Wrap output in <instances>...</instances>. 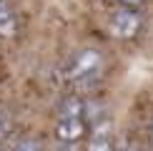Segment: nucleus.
Instances as JSON below:
<instances>
[{
  "label": "nucleus",
  "instance_id": "nucleus-1",
  "mask_svg": "<svg viewBox=\"0 0 153 151\" xmlns=\"http://www.w3.org/2000/svg\"><path fill=\"white\" fill-rule=\"evenodd\" d=\"M100 68H103V58L95 48H85L75 53L65 66V81L75 88H91L98 83Z\"/></svg>",
  "mask_w": 153,
  "mask_h": 151
},
{
  "label": "nucleus",
  "instance_id": "nucleus-2",
  "mask_svg": "<svg viewBox=\"0 0 153 151\" xmlns=\"http://www.w3.org/2000/svg\"><path fill=\"white\" fill-rule=\"evenodd\" d=\"M138 30H141V15H138V10L123 8V10H116L111 15V35L120 38V40H128V38L138 35Z\"/></svg>",
  "mask_w": 153,
  "mask_h": 151
},
{
  "label": "nucleus",
  "instance_id": "nucleus-3",
  "mask_svg": "<svg viewBox=\"0 0 153 151\" xmlns=\"http://www.w3.org/2000/svg\"><path fill=\"white\" fill-rule=\"evenodd\" d=\"M85 134V121L83 118H71V121H58L55 126V136L60 141H78Z\"/></svg>",
  "mask_w": 153,
  "mask_h": 151
},
{
  "label": "nucleus",
  "instance_id": "nucleus-4",
  "mask_svg": "<svg viewBox=\"0 0 153 151\" xmlns=\"http://www.w3.org/2000/svg\"><path fill=\"white\" fill-rule=\"evenodd\" d=\"M83 111H85V103L75 96H65L60 101V106H58V116H60V121H71V118H83Z\"/></svg>",
  "mask_w": 153,
  "mask_h": 151
},
{
  "label": "nucleus",
  "instance_id": "nucleus-5",
  "mask_svg": "<svg viewBox=\"0 0 153 151\" xmlns=\"http://www.w3.org/2000/svg\"><path fill=\"white\" fill-rule=\"evenodd\" d=\"M18 30V18L15 10L10 8V3L0 0V38H13Z\"/></svg>",
  "mask_w": 153,
  "mask_h": 151
},
{
  "label": "nucleus",
  "instance_id": "nucleus-6",
  "mask_svg": "<svg viewBox=\"0 0 153 151\" xmlns=\"http://www.w3.org/2000/svg\"><path fill=\"white\" fill-rule=\"evenodd\" d=\"M13 151H43V144L38 138H20Z\"/></svg>",
  "mask_w": 153,
  "mask_h": 151
},
{
  "label": "nucleus",
  "instance_id": "nucleus-7",
  "mask_svg": "<svg viewBox=\"0 0 153 151\" xmlns=\"http://www.w3.org/2000/svg\"><path fill=\"white\" fill-rule=\"evenodd\" d=\"M88 151H113V144L111 141H91Z\"/></svg>",
  "mask_w": 153,
  "mask_h": 151
},
{
  "label": "nucleus",
  "instance_id": "nucleus-8",
  "mask_svg": "<svg viewBox=\"0 0 153 151\" xmlns=\"http://www.w3.org/2000/svg\"><path fill=\"white\" fill-rule=\"evenodd\" d=\"M120 3H123L126 8H131V10H136V8H141V5L146 3V0H120Z\"/></svg>",
  "mask_w": 153,
  "mask_h": 151
}]
</instances>
